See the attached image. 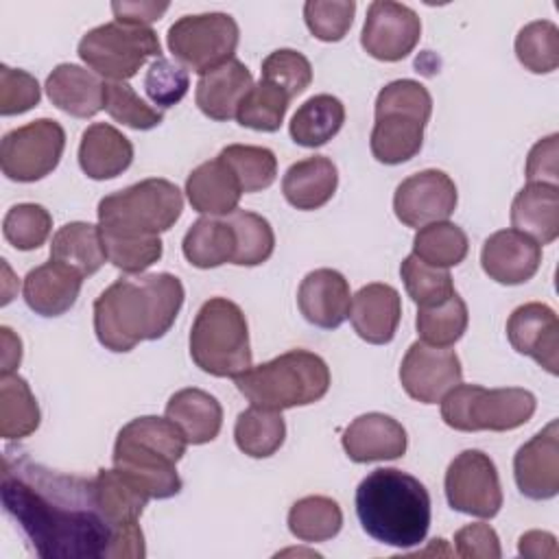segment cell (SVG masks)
Returning <instances> with one entry per match:
<instances>
[{"instance_id": "6da1fadb", "label": "cell", "mask_w": 559, "mask_h": 559, "mask_svg": "<svg viewBox=\"0 0 559 559\" xmlns=\"http://www.w3.org/2000/svg\"><path fill=\"white\" fill-rule=\"evenodd\" d=\"M2 504L44 559L105 557L114 528L98 509L94 483L35 463L26 452L2 456Z\"/></svg>"}, {"instance_id": "7a4b0ae2", "label": "cell", "mask_w": 559, "mask_h": 559, "mask_svg": "<svg viewBox=\"0 0 559 559\" xmlns=\"http://www.w3.org/2000/svg\"><path fill=\"white\" fill-rule=\"evenodd\" d=\"M183 284L173 273H138L120 277L94 301L98 343L116 354L142 341L162 338L183 306Z\"/></svg>"}, {"instance_id": "3957f363", "label": "cell", "mask_w": 559, "mask_h": 559, "mask_svg": "<svg viewBox=\"0 0 559 559\" xmlns=\"http://www.w3.org/2000/svg\"><path fill=\"white\" fill-rule=\"evenodd\" d=\"M356 515L362 531L395 548L419 546L430 528V493L397 467H378L356 487Z\"/></svg>"}, {"instance_id": "277c9868", "label": "cell", "mask_w": 559, "mask_h": 559, "mask_svg": "<svg viewBox=\"0 0 559 559\" xmlns=\"http://www.w3.org/2000/svg\"><path fill=\"white\" fill-rule=\"evenodd\" d=\"M186 448L188 439L168 417L144 415L120 428L111 461L148 500H166L183 487L177 463Z\"/></svg>"}, {"instance_id": "5b68a950", "label": "cell", "mask_w": 559, "mask_h": 559, "mask_svg": "<svg viewBox=\"0 0 559 559\" xmlns=\"http://www.w3.org/2000/svg\"><path fill=\"white\" fill-rule=\"evenodd\" d=\"M234 380L253 406L275 411L314 404L325 397L332 382L328 362L308 349H290L262 365H251Z\"/></svg>"}, {"instance_id": "8992f818", "label": "cell", "mask_w": 559, "mask_h": 559, "mask_svg": "<svg viewBox=\"0 0 559 559\" xmlns=\"http://www.w3.org/2000/svg\"><path fill=\"white\" fill-rule=\"evenodd\" d=\"M432 114V96L424 83L397 79L386 83L376 98V122L369 146L380 164L397 166L413 159L424 144Z\"/></svg>"}, {"instance_id": "52a82bcc", "label": "cell", "mask_w": 559, "mask_h": 559, "mask_svg": "<svg viewBox=\"0 0 559 559\" xmlns=\"http://www.w3.org/2000/svg\"><path fill=\"white\" fill-rule=\"evenodd\" d=\"M192 362L216 378H236L251 367L247 317L227 297L207 299L190 328Z\"/></svg>"}, {"instance_id": "ba28073f", "label": "cell", "mask_w": 559, "mask_h": 559, "mask_svg": "<svg viewBox=\"0 0 559 559\" xmlns=\"http://www.w3.org/2000/svg\"><path fill=\"white\" fill-rule=\"evenodd\" d=\"M181 190L162 177L142 179L98 201V227L116 236H159L181 216Z\"/></svg>"}, {"instance_id": "9c48e42d", "label": "cell", "mask_w": 559, "mask_h": 559, "mask_svg": "<svg viewBox=\"0 0 559 559\" xmlns=\"http://www.w3.org/2000/svg\"><path fill=\"white\" fill-rule=\"evenodd\" d=\"M537 408L531 391L520 386L485 389L480 384H456L441 400V419L461 432H507L524 426Z\"/></svg>"}, {"instance_id": "30bf717a", "label": "cell", "mask_w": 559, "mask_h": 559, "mask_svg": "<svg viewBox=\"0 0 559 559\" xmlns=\"http://www.w3.org/2000/svg\"><path fill=\"white\" fill-rule=\"evenodd\" d=\"M81 61L103 79L127 81L146 61L162 57V46L151 26L107 22L87 31L76 48Z\"/></svg>"}, {"instance_id": "8fae6325", "label": "cell", "mask_w": 559, "mask_h": 559, "mask_svg": "<svg viewBox=\"0 0 559 559\" xmlns=\"http://www.w3.org/2000/svg\"><path fill=\"white\" fill-rule=\"evenodd\" d=\"M240 31L227 13H199L179 17L166 35L168 50L179 66L205 74L234 59Z\"/></svg>"}, {"instance_id": "7c38bea8", "label": "cell", "mask_w": 559, "mask_h": 559, "mask_svg": "<svg viewBox=\"0 0 559 559\" xmlns=\"http://www.w3.org/2000/svg\"><path fill=\"white\" fill-rule=\"evenodd\" d=\"M63 148V127L52 118H37L2 135L0 168L11 181L33 183L59 166Z\"/></svg>"}, {"instance_id": "4fadbf2b", "label": "cell", "mask_w": 559, "mask_h": 559, "mask_svg": "<svg viewBox=\"0 0 559 559\" xmlns=\"http://www.w3.org/2000/svg\"><path fill=\"white\" fill-rule=\"evenodd\" d=\"M448 504L465 515L491 520L502 507V487L496 463L483 450L456 454L443 478Z\"/></svg>"}, {"instance_id": "5bb4252c", "label": "cell", "mask_w": 559, "mask_h": 559, "mask_svg": "<svg viewBox=\"0 0 559 559\" xmlns=\"http://www.w3.org/2000/svg\"><path fill=\"white\" fill-rule=\"evenodd\" d=\"M421 37L419 15L393 0H376L367 9V17L360 33V46L378 61H402L406 59Z\"/></svg>"}, {"instance_id": "9a60e30c", "label": "cell", "mask_w": 559, "mask_h": 559, "mask_svg": "<svg viewBox=\"0 0 559 559\" xmlns=\"http://www.w3.org/2000/svg\"><path fill=\"white\" fill-rule=\"evenodd\" d=\"M463 380L461 360L450 347L415 341L400 365V382L408 397L421 404H437Z\"/></svg>"}, {"instance_id": "2e32d148", "label": "cell", "mask_w": 559, "mask_h": 559, "mask_svg": "<svg viewBox=\"0 0 559 559\" xmlns=\"http://www.w3.org/2000/svg\"><path fill=\"white\" fill-rule=\"evenodd\" d=\"M459 192L450 175L437 168L419 170L406 177L393 194V212L406 227L448 221L456 210Z\"/></svg>"}, {"instance_id": "e0dca14e", "label": "cell", "mask_w": 559, "mask_h": 559, "mask_svg": "<svg viewBox=\"0 0 559 559\" xmlns=\"http://www.w3.org/2000/svg\"><path fill=\"white\" fill-rule=\"evenodd\" d=\"M513 476L522 496L550 500L559 493V424L548 421L537 435L518 448Z\"/></svg>"}, {"instance_id": "ac0fdd59", "label": "cell", "mask_w": 559, "mask_h": 559, "mask_svg": "<svg viewBox=\"0 0 559 559\" xmlns=\"http://www.w3.org/2000/svg\"><path fill=\"white\" fill-rule=\"evenodd\" d=\"M507 338L518 354L533 358L550 376H557L559 319L550 306L542 301H528L518 306L509 314Z\"/></svg>"}, {"instance_id": "d6986e66", "label": "cell", "mask_w": 559, "mask_h": 559, "mask_svg": "<svg viewBox=\"0 0 559 559\" xmlns=\"http://www.w3.org/2000/svg\"><path fill=\"white\" fill-rule=\"evenodd\" d=\"M480 264L489 280L504 286H518L537 273L542 264V245L513 227L500 229L485 240Z\"/></svg>"}, {"instance_id": "ffe728a7", "label": "cell", "mask_w": 559, "mask_h": 559, "mask_svg": "<svg viewBox=\"0 0 559 559\" xmlns=\"http://www.w3.org/2000/svg\"><path fill=\"white\" fill-rule=\"evenodd\" d=\"M343 450L354 463L393 461L404 456L408 437L404 426L384 413L358 415L343 432Z\"/></svg>"}, {"instance_id": "44dd1931", "label": "cell", "mask_w": 559, "mask_h": 559, "mask_svg": "<svg viewBox=\"0 0 559 559\" xmlns=\"http://www.w3.org/2000/svg\"><path fill=\"white\" fill-rule=\"evenodd\" d=\"M297 306L308 323L336 330L349 317V282L334 269H314L299 284Z\"/></svg>"}, {"instance_id": "7402d4cb", "label": "cell", "mask_w": 559, "mask_h": 559, "mask_svg": "<svg viewBox=\"0 0 559 559\" xmlns=\"http://www.w3.org/2000/svg\"><path fill=\"white\" fill-rule=\"evenodd\" d=\"M81 286L83 275L76 269L50 258L26 273L22 295L35 314L61 317L76 304Z\"/></svg>"}, {"instance_id": "603a6c76", "label": "cell", "mask_w": 559, "mask_h": 559, "mask_svg": "<svg viewBox=\"0 0 559 559\" xmlns=\"http://www.w3.org/2000/svg\"><path fill=\"white\" fill-rule=\"evenodd\" d=\"M349 321L354 325V332L362 341L371 345L391 343L402 321L400 293L393 286L382 282H371L362 286L352 297Z\"/></svg>"}, {"instance_id": "cb8c5ba5", "label": "cell", "mask_w": 559, "mask_h": 559, "mask_svg": "<svg viewBox=\"0 0 559 559\" xmlns=\"http://www.w3.org/2000/svg\"><path fill=\"white\" fill-rule=\"evenodd\" d=\"M44 87L50 103L74 118H92L105 109L107 83L83 66L59 63L48 74Z\"/></svg>"}, {"instance_id": "d4e9b609", "label": "cell", "mask_w": 559, "mask_h": 559, "mask_svg": "<svg viewBox=\"0 0 559 559\" xmlns=\"http://www.w3.org/2000/svg\"><path fill=\"white\" fill-rule=\"evenodd\" d=\"M186 197L194 212L221 218L238 210L242 188L231 168L221 157H214L188 175Z\"/></svg>"}, {"instance_id": "484cf974", "label": "cell", "mask_w": 559, "mask_h": 559, "mask_svg": "<svg viewBox=\"0 0 559 559\" xmlns=\"http://www.w3.org/2000/svg\"><path fill=\"white\" fill-rule=\"evenodd\" d=\"M253 76L236 57L205 74H201L194 92L197 107L212 120L225 122L236 118L238 105L251 90Z\"/></svg>"}, {"instance_id": "4316f807", "label": "cell", "mask_w": 559, "mask_h": 559, "mask_svg": "<svg viewBox=\"0 0 559 559\" xmlns=\"http://www.w3.org/2000/svg\"><path fill=\"white\" fill-rule=\"evenodd\" d=\"M133 162L131 140L107 122L90 124L79 144V166L94 179L105 181L122 175Z\"/></svg>"}, {"instance_id": "83f0119b", "label": "cell", "mask_w": 559, "mask_h": 559, "mask_svg": "<svg viewBox=\"0 0 559 559\" xmlns=\"http://www.w3.org/2000/svg\"><path fill=\"white\" fill-rule=\"evenodd\" d=\"M513 229L537 245H550L559 236V188L555 183H526L511 203Z\"/></svg>"}, {"instance_id": "f1b7e54d", "label": "cell", "mask_w": 559, "mask_h": 559, "mask_svg": "<svg viewBox=\"0 0 559 559\" xmlns=\"http://www.w3.org/2000/svg\"><path fill=\"white\" fill-rule=\"evenodd\" d=\"M338 170L325 155L304 157L288 166L282 177L284 199L304 212L323 207L336 192Z\"/></svg>"}, {"instance_id": "f546056e", "label": "cell", "mask_w": 559, "mask_h": 559, "mask_svg": "<svg viewBox=\"0 0 559 559\" xmlns=\"http://www.w3.org/2000/svg\"><path fill=\"white\" fill-rule=\"evenodd\" d=\"M166 417L183 432L188 443L203 445L218 437L223 426V406L203 389H181L170 395Z\"/></svg>"}, {"instance_id": "4dcf8cb0", "label": "cell", "mask_w": 559, "mask_h": 559, "mask_svg": "<svg viewBox=\"0 0 559 559\" xmlns=\"http://www.w3.org/2000/svg\"><path fill=\"white\" fill-rule=\"evenodd\" d=\"M50 258L76 269L83 277L94 275L107 262L100 227L83 221L61 225L52 236Z\"/></svg>"}, {"instance_id": "1f68e13d", "label": "cell", "mask_w": 559, "mask_h": 559, "mask_svg": "<svg viewBox=\"0 0 559 559\" xmlns=\"http://www.w3.org/2000/svg\"><path fill=\"white\" fill-rule=\"evenodd\" d=\"M345 122V105L332 94L310 96L290 118L288 133L295 144L317 148L328 144Z\"/></svg>"}, {"instance_id": "d6a6232c", "label": "cell", "mask_w": 559, "mask_h": 559, "mask_svg": "<svg viewBox=\"0 0 559 559\" xmlns=\"http://www.w3.org/2000/svg\"><path fill=\"white\" fill-rule=\"evenodd\" d=\"M183 258L197 269H216L234 262L236 236L227 218L201 216L190 225L181 242Z\"/></svg>"}, {"instance_id": "836d02e7", "label": "cell", "mask_w": 559, "mask_h": 559, "mask_svg": "<svg viewBox=\"0 0 559 559\" xmlns=\"http://www.w3.org/2000/svg\"><path fill=\"white\" fill-rule=\"evenodd\" d=\"M92 483L98 509L111 528L133 524L140 520L148 498L124 474H120L116 467H103L92 478Z\"/></svg>"}, {"instance_id": "e575fe53", "label": "cell", "mask_w": 559, "mask_h": 559, "mask_svg": "<svg viewBox=\"0 0 559 559\" xmlns=\"http://www.w3.org/2000/svg\"><path fill=\"white\" fill-rule=\"evenodd\" d=\"M234 439L238 450L251 459L273 456L286 439V424L282 411L251 404L236 417Z\"/></svg>"}, {"instance_id": "d590c367", "label": "cell", "mask_w": 559, "mask_h": 559, "mask_svg": "<svg viewBox=\"0 0 559 559\" xmlns=\"http://www.w3.org/2000/svg\"><path fill=\"white\" fill-rule=\"evenodd\" d=\"M39 404L28 382L17 373H2L0 380V435L7 441L24 439L39 428Z\"/></svg>"}, {"instance_id": "8d00e7d4", "label": "cell", "mask_w": 559, "mask_h": 559, "mask_svg": "<svg viewBox=\"0 0 559 559\" xmlns=\"http://www.w3.org/2000/svg\"><path fill=\"white\" fill-rule=\"evenodd\" d=\"M288 531L306 542H328L341 533L343 511L336 500L328 496H306L297 500L288 511Z\"/></svg>"}, {"instance_id": "74e56055", "label": "cell", "mask_w": 559, "mask_h": 559, "mask_svg": "<svg viewBox=\"0 0 559 559\" xmlns=\"http://www.w3.org/2000/svg\"><path fill=\"white\" fill-rule=\"evenodd\" d=\"M467 251V234L450 221L428 223L419 227L413 238V253L437 269H450L461 264Z\"/></svg>"}, {"instance_id": "f35d334b", "label": "cell", "mask_w": 559, "mask_h": 559, "mask_svg": "<svg viewBox=\"0 0 559 559\" xmlns=\"http://www.w3.org/2000/svg\"><path fill=\"white\" fill-rule=\"evenodd\" d=\"M469 314L467 304L461 299L459 293L450 295L445 301L430 306V308H417L415 328L419 338L426 345L435 347H452L467 330Z\"/></svg>"}, {"instance_id": "ab89813d", "label": "cell", "mask_w": 559, "mask_h": 559, "mask_svg": "<svg viewBox=\"0 0 559 559\" xmlns=\"http://www.w3.org/2000/svg\"><path fill=\"white\" fill-rule=\"evenodd\" d=\"M288 105H290V96L286 92L260 79L258 83L251 85V90L240 100L236 120L240 127L273 133L282 127Z\"/></svg>"}, {"instance_id": "60d3db41", "label": "cell", "mask_w": 559, "mask_h": 559, "mask_svg": "<svg viewBox=\"0 0 559 559\" xmlns=\"http://www.w3.org/2000/svg\"><path fill=\"white\" fill-rule=\"evenodd\" d=\"M218 157L231 168L236 175L242 194H253L266 190L277 177V157L266 146L251 144H229Z\"/></svg>"}, {"instance_id": "b9f144b4", "label": "cell", "mask_w": 559, "mask_h": 559, "mask_svg": "<svg viewBox=\"0 0 559 559\" xmlns=\"http://www.w3.org/2000/svg\"><path fill=\"white\" fill-rule=\"evenodd\" d=\"M225 218L236 236V255L231 264L258 266L273 255L275 234L264 216L249 210H236Z\"/></svg>"}, {"instance_id": "7bdbcfd3", "label": "cell", "mask_w": 559, "mask_h": 559, "mask_svg": "<svg viewBox=\"0 0 559 559\" xmlns=\"http://www.w3.org/2000/svg\"><path fill=\"white\" fill-rule=\"evenodd\" d=\"M518 61L533 74H548L559 66V28L550 20H535L515 37Z\"/></svg>"}, {"instance_id": "ee69618b", "label": "cell", "mask_w": 559, "mask_h": 559, "mask_svg": "<svg viewBox=\"0 0 559 559\" xmlns=\"http://www.w3.org/2000/svg\"><path fill=\"white\" fill-rule=\"evenodd\" d=\"M400 275L408 297L417 304V308L437 306L456 293L448 269L430 266L424 260H419L415 253L402 260Z\"/></svg>"}, {"instance_id": "f6af8a7d", "label": "cell", "mask_w": 559, "mask_h": 559, "mask_svg": "<svg viewBox=\"0 0 559 559\" xmlns=\"http://www.w3.org/2000/svg\"><path fill=\"white\" fill-rule=\"evenodd\" d=\"M52 229L50 212L39 203H17L2 221V234L17 251H33L41 247Z\"/></svg>"}, {"instance_id": "bcb514c9", "label": "cell", "mask_w": 559, "mask_h": 559, "mask_svg": "<svg viewBox=\"0 0 559 559\" xmlns=\"http://www.w3.org/2000/svg\"><path fill=\"white\" fill-rule=\"evenodd\" d=\"M100 236L107 262L131 275L146 271L164 253V242L159 236H116L105 231H100Z\"/></svg>"}, {"instance_id": "7dc6e473", "label": "cell", "mask_w": 559, "mask_h": 559, "mask_svg": "<svg viewBox=\"0 0 559 559\" xmlns=\"http://www.w3.org/2000/svg\"><path fill=\"white\" fill-rule=\"evenodd\" d=\"M105 109L116 122L131 127L135 131H148V129L162 124V120H164L162 109L151 107L144 98H140L127 81L107 83Z\"/></svg>"}, {"instance_id": "c3c4849f", "label": "cell", "mask_w": 559, "mask_h": 559, "mask_svg": "<svg viewBox=\"0 0 559 559\" xmlns=\"http://www.w3.org/2000/svg\"><path fill=\"white\" fill-rule=\"evenodd\" d=\"M354 13V0H308L304 4L306 26L321 41H341L352 28Z\"/></svg>"}, {"instance_id": "681fc988", "label": "cell", "mask_w": 559, "mask_h": 559, "mask_svg": "<svg viewBox=\"0 0 559 559\" xmlns=\"http://www.w3.org/2000/svg\"><path fill=\"white\" fill-rule=\"evenodd\" d=\"M262 79L286 92L293 100L312 83V66L299 50L280 48L262 61Z\"/></svg>"}, {"instance_id": "f907efd6", "label": "cell", "mask_w": 559, "mask_h": 559, "mask_svg": "<svg viewBox=\"0 0 559 559\" xmlns=\"http://www.w3.org/2000/svg\"><path fill=\"white\" fill-rule=\"evenodd\" d=\"M190 87L188 70L166 57H159L151 61L146 76H144V92L151 98V103L159 109L175 107Z\"/></svg>"}, {"instance_id": "816d5d0a", "label": "cell", "mask_w": 559, "mask_h": 559, "mask_svg": "<svg viewBox=\"0 0 559 559\" xmlns=\"http://www.w3.org/2000/svg\"><path fill=\"white\" fill-rule=\"evenodd\" d=\"M41 98L39 83L33 74L20 68L0 66V114L17 116L33 109Z\"/></svg>"}, {"instance_id": "f5cc1de1", "label": "cell", "mask_w": 559, "mask_h": 559, "mask_svg": "<svg viewBox=\"0 0 559 559\" xmlns=\"http://www.w3.org/2000/svg\"><path fill=\"white\" fill-rule=\"evenodd\" d=\"M454 550L463 559H498L502 555L498 533L485 524H467L454 533Z\"/></svg>"}, {"instance_id": "db71d44e", "label": "cell", "mask_w": 559, "mask_h": 559, "mask_svg": "<svg viewBox=\"0 0 559 559\" xmlns=\"http://www.w3.org/2000/svg\"><path fill=\"white\" fill-rule=\"evenodd\" d=\"M557 133H550L548 138L539 140L526 159V179L528 183L542 181V183H555L557 186Z\"/></svg>"}, {"instance_id": "11a10c76", "label": "cell", "mask_w": 559, "mask_h": 559, "mask_svg": "<svg viewBox=\"0 0 559 559\" xmlns=\"http://www.w3.org/2000/svg\"><path fill=\"white\" fill-rule=\"evenodd\" d=\"M146 555L144 533L138 522L114 528L105 559H142Z\"/></svg>"}, {"instance_id": "9f6ffc18", "label": "cell", "mask_w": 559, "mask_h": 559, "mask_svg": "<svg viewBox=\"0 0 559 559\" xmlns=\"http://www.w3.org/2000/svg\"><path fill=\"white\" fill-rule=\"evenodd\" d=\"M168 9V2H111V11L116 22L148 26L159 20Z\"/></svg>"}, {"instance_id": "6f0895ef", "label": "cell", "mask_w": 559, "mask_h": 559, "mask_svg": "<svg viewBox=\"0 0 559 559\" xmlns=\"http://www.w3.org/2000/svg\"><path fill=\"white\" fill-rule=\"evenodd\" d=\"M520 555L524 557H557V539L548 531H528L520 537Z\"/></svg>"}, {"instance_id": "680465c9", "label": "cell", "mask_w": 559, "mask_h": 559, "mask_svg": "<svg viewBox=\"0 0 559 559\" xmlns=\"http://www.w3.org/2000/svg\"><path fill=\"white\" fill-rule=\"evenodd\" d=\"M0 332H2V347H4L2 349V373H13L22 360V341L7 325H2Z\"/></svg>"}]
</instances>
